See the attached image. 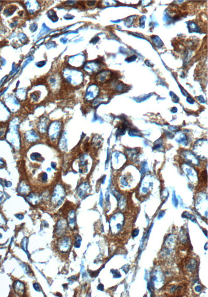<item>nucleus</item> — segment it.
Returning <instances> with one entry per match:
<instances>
[{"mask_svg": "<svg viewBox=\"0 0 208 297\" xmlns=\"http://www.w3.org/2000/svg\"><path fill=\"white\" fill-rule=\"evenodd\" d=\"M109 158H110V152H109V150H108V151H107V157L106 162V163H105V165H106V168L107 166L108 165Z\"/></svg>", "mask_w": 208, "mask_h": 297, "instance_id": "obj_25", "label": "nucleus"}, {"mask_svg": "<svg viewBox=\"0 0 208 297\" xmlns=\"http://www.w3.org/2000/svg\"><path fill=\"white\" fill-rule=\"evenodd\" d=\"M71 245V241L70 239L68 237H63L59 239L57 242V248L61 252H66L68 251L70 248Z\"/></svg>", "mask_w": 208, "mask_h": 297, "instance_id": "obj_2", "label": "nucleus"}, {"mask_svg": "<svg viewBox=\"0 0 208 297\" xmlns=\"http://www.w3.org/2000/svg\"><path fill=\"white\" fill-rule=\"evenodd\" d=\"M27 242H28V239L27 237H25L23 239V241L21 242V246L22 248L24 251H27Z\"/></svg>", "mask_w": 208, "mask_h": 297, "instance_id": "obj_20", "label": "nucleus"}, {"mask_svg": "<svg viewBox=\"0 0 208 297\" xmlns=\"http://www.w3.org/2000/svg\"><path fill=\"white\" fill-rule=\"evenodd\" d=\"M26 138H27V139L28 140V141L33 142V141H36L39 138V136L34 131L31 130L30 132H27Z\"/></svg>", "mask_w": 208, "mask_h": 297, "instance_id": "obj_12", "label": "nucleus"}, {"mask_svg": "<svg viewBox=\"0 0 208 297\" xmlns=\"http://www.w3.org/2000/svg\"><path fill=\"white\" fill-rule=\"evenodd\" d=\"M182 154L188 163H189L195 165L199 164V162L198 159L196 156V155L190 151L188 150L184 151L182 152Z\"/></svg>", "mask_w": 208, "mask_h": 297, "instance_id": "obj_3", "label": "nucleus"}, {"mask_svg": "<svg viewBox=\"0 0 208 297\" xmlns=\"http://www.w3.org/2000/svg\"><path fill=\"white\" fill-rule=\"evenodd\" d=\"M27 200L29 202L31 203L33 205H35L39 203L40 201V197L37 193H31L27 197Z\"/></svg>", "mask_w": 208, "mask_h": 297, "instance_id": "obj_9", "label": "nucleus"}, {"mask_svg": "<svg viewBox=\"0 0 208 297\" xmlns=\"http://www.w3.org/2000/svg\"><path fill=\"white\" fill-rule=\"evenodd\" d=\"M14 288L16 292L18 295H23L25 291V286L22 282L17 280L15 282L14 284Z\"/></svg>", "mask_w": 208, "mask_h": 297, "instance_id": "obj_8", "label": "nucleus"}, {"mask_svg": "<svg viewBox=\"0 0 208 297\" xmlns=\"http://www.w3.org/2000/svg\"><path fill=\"white\" fill-rule=\"evenodd\" d=\"M98 93V89L96 86H91L87 91L86 99L91 100L96 97Z\"/></svg>", "mask_w": 208, "mask_h": 297, "instance_id": "obj_6", "label": "nucleus"}, {"mask_svg": "<svg viewBox=\"0 0 208 297\" xmlns=\"http://www.w3.org/2000/svg\"><path fill=\"white\" fill-rule=\"evenodd\" d=\"M18 192L22 195H26L28 194L30 191L29 186L27 185L25 183H21L18 186Z\"/></svg>", "mask_w": 208, "mask_h": 297, "instance_id": "obj_10", "label": "nucleus"}, {"mask_svg": "<svg viewBox=\"0 0 208 297\" xmlns=\"http://www.w3.org/2000/svg\"><path fill=\"white\" fill-rule=\"evenodd\" d=\"M16 217H17V218H18V219H19L20 220H22L23 218V217H23V215H21V214H18V215H16Z\"/></svg>", "mask_w": 208, "mask_h": 297, "instance_id": "obj_26", "label": "nucleus"}, {"mask_svg": "<svg viewBox=\"0 0 208 297\" xmlns=\"http://www.w3.org/2000/svg\"><path fill=\"white\" fill-rule=\"evenodd\" d=\"M129 135L131 137H142L141 133L138 130L136 129H131L129 131Z\"/></svg>", "mask_w": 208, "mask_h": 297, "instance_id": "obj_16", "label": "nucleus"}, {"mask_svg": "<svg viewBox=\"0 0 208 297\" xmlns=\"http://www.w3.org/2000/svg\"><path fill=\"white\" fill-rule=\"evenodd\" d=\"M69 225L72 228H74L76 224V215L74 210L70 211L68 216Z\"/></svg>", "mask_w": 208, "mask_h": 297, "instance_id": "obj_11", "label": "nucleus"}, {"mask_svg": "<svg viewBox=\"0 0 208 297\" xmlns=\"http://www.w3.org/2000/svg\"><path fill=\"white\" fill-rule=\"evenodd\" d=\"M148 171V168L146 162H143L142 163V168H141V173L142 175H144L145 173Z\"/></svg>", "mask_w": 208, "mask_h": 297, "instance_id": "obj_17", "label": "nucleus"}, {"mask_svg": "<svg viewBox=\"0 0 208 297\" xmlns=\"http://www.w3.org/2000/svg\"><path fill=\"white\" fill-rule=\"evenodd\" d=\"M5 224V219L2 215L0 214V227L3 226Z\"/></svg>", "mask_w": 208, "mask_h": 297, "instance_id": "obj_22", "label": "nucleus"}, {"mask_svg": "<svg viewBox=\"0 0 208 297\" xmlns=\"http://www.w3.org/2000/svg\"><path fill=\"white\" fill-rule=\"evenodd\" d=\"M82 239L81 237L79 236V235H77L76 237V240H75V242H74V246L76 248H78L80 246V244H81V241Z\"/></svg>", "mask_w": 208, "mask_h": 297, "instance_id": "obj_18", "label": "nucleus"}, {"mask_svg": "<svg viewBox=\"0 0 208 297\" xmlns=\"http://www.w3.org/2000/svg\"><path fill=\"white\" fill-rule=\"evenodd\" d=\"M61 129L60 125L57 123H52L51 126L49 128L48 134L52 140H54L57 138L59 134V131Z\"/></svg>", "mask_w": 208, "mask_h": 297, "instance_id": "obj_4", "label": "nucleus"}, {"mask_svg": "<svg viewBox=\"0 0 208 297\" xmlns=\"http://www.w3.org/2000/svg\"><path fill=\"white\" fill-rule=\"evenodd\" d=\"M41 156V155L38 153H33L31 154V159L33 161H39Z\"/></svg>", "mask_w": 208, "mask_h": 297, "instance_id": "obj_19", "label": "nucleus"}, {"mask_svg": "<svg viewBox=\"0 0 208 297\" xmlns=\"http://www.w3.org/2000/svg\"><path fill=\"white\" fill-rule=\"evenodd\" d=\"M176 141L178 143L184 145H187L188 144L187 138L185 134L180 135L179 137L176 139Z\"/></svg>", "mask_w": 208, "mask_h": 297, "instance_id": "obj_13", "label": "nucleus"}, {"mask_svg": "<svg viewBox=\"0 0 208 297\" xmlns=\"http://www.w3.org/2000/svg\"><path fill=\"white\" fill-rule=\"evenodd\" d=\"M117 133L119 135L123 136L125 134V129L124 128H118L117 130Z\"/></svg>", "mask_w": 208, "mask_h": 297, "instance_id": "obj_21", "label": "nucleus"}, {"mask_svg": "<svg viewBox=\"0 0 208 297\" xmlns=\"http://www.w3.org/2000/svg\"><path fill=\"white\" fill-rule=\"evenodd\" d=\"M163 148V140H161V138H160V139H158L157 140H156L155 141L154 147V150H162Z\"/></svg>", "mask_w": 208, "mask_h": 297, "instance_id": "obj_15", "label": "nucleus"}, {"mask_svg": "<svg viewBox=\"0 0 208 297\" xmlns=\"http://www.w3.org/2000/svg\"><path fill=\"white\" fill-rule=\"evenodd\" d=\"M126 153L131 159H134L135 156L137 155V150L136 149H127L126 151Z\"/></svg>", "mask_w": 208, "mask_h": 297, "instance_id": "obj_14", "label": "nucleus"}, {"mask_svg": "<svg viewBox=\"0 0 208 297\" xmlns=\"http://www.w3.org/2000/svg\"><path fill=\"white\" fill-rule=\"evenodd\" d=\"M65 198V191L61 186H56L52 197V202L57 206L61 205Z\"/></svg>", "mask_w": 208, "mask_h": 297, "instance_id": "obj_1", "label": "nucleus"}, {"mask_svg": "<svg viewBox=\"0 0 208 297\" xmlns=\"http://www.w3.org/2000/svg\"><path fill=\"white\" fill-rule=\"evenodd\" d=\"M33 286L34 289L36 290V291H40V287L39 286L38 284L34 283Z\"/></svg>", "mask_w": 208, "mask_h": 297, "instance_id": "obj_24", "label": "nucleus"}, {"mask_svg": "<svg viewBox=\"0 0 208 297\" xmlns=\"http://www.w3.org/2000/svg\"><path fill=\"white\" fill-rule=\"evenodd\" d=\"M89 186L88 185L87 183H83L81 185L79 186L78 189V193L79 196L81 198H83L85 196H86L87 190L89 189Z\"/></svg>", "mask_w": 208, "mask_h": 297, "instance_id": "obj_7", "label": "nucleus"}, {"mask_svg": "<svg viewBox=\"0 0 208 297\" xmlns=\"http://www.w3.org/2000/svg\"><path fill=\"white\" fill-rule=\"evenodd\" d=\"M41 180L43 182H45L48 180V175L45 173H43L42 175L41 176Z\"/></svg>", "mask_w": 208, "mask_h": 297, "instance_id": "obj_23", "label": "nucleus"}, {"mask_svg": "<svg viewBox=\"0 0 208 297\" xmlns=\"http://www.w3.org/2000/svg\"><path fill=\"white\" fill-rule=\"evenodd\" d=\"M67 222L64 219L59 221L56 225V234L59 236H62L66 231Z\"/></svg>", "mask_w": 208, "mask_h": 297, "instance_id": "obj_5", "label": "nucleus"}, {"mask_svg": "<svg viewBox=\"0 0 208 297\" xmlns=\"http://www.w3.org/2000/svg\"><path fill=\"white\" fill-rule=\"evenodd\" d=\"M56 164L55 163L53 162L52 163V168H54V169H55V168H56Z\"/></svg>", "mask_w": 208, "mask_h": 297, "instance_id": "obj_27", "label": "nucleus"}]
</instances>
